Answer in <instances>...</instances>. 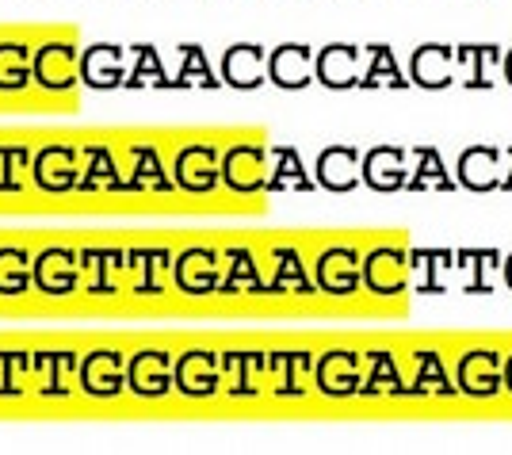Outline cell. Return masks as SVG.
<instances>
[{"label":"cell","mask_w":512,"mask_h":455,"mask_svg":"<svg viewBox=\"0 0 512 455\" xmlns=\"http://www.w3.org/2000/svg\"><path fill=\"white\" fill-rule=\"evenodd\" d=\"M27 169H31V153L23 146H0V192H20Z\"/></svg>","instance_id":"cell-44"},{"label":"cell","mask_w":512,"mask_h":455,"mask_svg":"<svg viewBox=\"0 0 512 455\" xmlns=\"http://www.w3.org/2000/svg\"><path fill=\"white\" fill-rule=\"evenodd\" d=\"M77 58L81 50L69 39H46L31 50V85L50 92V96H65L81 85L77 81Z\"/></svg>","instance_id":"cell-8"},{"label":"cell","mask_w":512,"mask_h":455,"mask_svg":"<svg viewBox=\"0 0 512 455\" xmlns=\"http://www.w3.org/2000/svg\"><path fill=\"white\" fill-rule=\"evenodd\" d=\"M398 398L402 402H448V398H459L448 360H444L440 348H413L409 352V360L402 364Z\"/></svg>","instance_id":"cell-1"},{"label":"cell","mask_w":512,"mask_h":455,"mask_svg":"<svg viewBox=\"0 0 512 455\" xmlns=\"http://www.w3.org/2000/svg\"><path fill=\"white\" fill-rule=\"evenodd\" d=\"M172 394L188 398V402H211L222 394V368H218V352L211 348H188L180 356H172Z\"/></svg>","instance_id":"cell-6"},{"label":"cell","mask_w":512,"mask_h":455,"mask_svg":"<svg viewBox=\"0 0 512 455\" xmlns=\"http://www.w3.org/2000/svg\"><path fill=\"white\" fill-rule=\"evenodd\" d=\"M363 50L352 43H329L314 54V81L329 92H348L360 85Z\"/></svg>","instance_id":"cell-23"},{"label":"cell","mask_w":512,"mask_h":455,"mask_svg":"<svg viewBox=\"0 0 512 455\" xmlns=\"http://www.w3.org/2000/svg\"><path fill=\"white\" fill-rule=\"evenodd\" d=\"M31 88V46L20 39H0V92Z\"/></svg>","instance_id":"cell-40"},{"label":"cell","mask_w":512,"mask_h":455,"mask_svg":"<svg viewBox=\"0 0 512 455\" xmlns=\"http://www.w3.org/2000/svg\"><path fill=\"white\" fill-rule=\"evenodd\" d=\"M218 280H222V249L192 245V249L172 257V283L180 295L211 299V295H218Z\"/></svg>","instance_id":"cell-11"},{"label":"cell","mask_w":512,"mask_h":455,"mask_svg":"<svg viewBox=\"0 0 512 455\" xmlns=\"http://www.w3.org/2000/svg\"><path fill=\"white\" fill-rule=\"evenodd\" d=\"M172 176L165 173V161L153 142H130L127 146V176H123V192H172Z\"/></svg>","instance_id":"cell-30"},{"label":"cell","mask_w":512,"mask_h":455,"mask_svg":"<svg viewBox=\"0 0 512 455\" xmlns=\"http://www.w3.org/2000/svg\"><path fill=\"white\" fill-rule=\"evenodd\" d=\"M222 85L237 88V92H253V88L268 85V50L256 43H234L222 54Z\"/></svg>","instance_id":"cell-32"},{"label":"cell","mask_w":512,"mask_h":455,"mask_svg":"<svg viewBox=\"0 0 512 455\" xmlns=\"http://www.w3.org/2000/svg\"><path fill=\"white\" fill-rule=\"evenodd\" d=\"M77 364L81 356L77 352H31V383H35V398L43 402H65L73 394L77 383Z\"/></svg>","instance_id":"cell-18"},{"label":"cell","mask_w":512,"mask_h":455,"mask_svg":"<svg viewBox=\"0 0 512 455\" xmlns=\"http://www.w3.org/2000/svg\"><path fill=\"white\" fill-rule=\"evenodd\" d=\"M222 368V394L234 402H256L268 390V352L260 348H230L218 352Z\"/></svg>","instance_id":"cell-4"},{"label":"cell","mask_w":512,"mask_h":455,"mask_svg":"<svg viewBox=\"0 0 512 455\" xmlns=\"http://www.w3.org/2000/svg\"><path fill=\"white\" fill-rule=\"evenodd\" d=\"M81 257V276L88 280V295L111 299L123 291L127 280V249H85Z\"/></svg>","instance_id":"cell-33"},{"label":"cell","mask_w":512,"mask_h":455,"mask_svg":"<svg viewBox=\"0 0 512 455\" xmlns=\"http://www.w3.org/2000/svg\"><path fill=\"white\" fill-rule=\"evenodd\" d=\"M455 276L467 295H493L501 283V253L497 249H455Z\"/></svg>","instance_id":"cell-34"},{"label":"cell","mask_w":512,"mask_h":455,"mask_svg":"<svg viewBox=\"0 0 512 455\" xmlns=\"http://www.w3.org/2000/svg\"><path fill=\"white\" fill-rule=\"evenodd\" d=\"M218 85H222V81L214 77L203 46H195V43L180 46V73H176V81H169V88H218Z\"/></svg>","instance_id":"cell-41"},{"label":"cell","mask_w":512,"mask_h":455,"mask_svg":"<svg viewBox=\"0 0 512 455\" xmlns=\"http://www.w3.org/2000/svg\"><path fill=\"white\" fill-rule=\"evenodd\" d=\"M77 390L96 402H111L127 394V356L119 348H96L77 364Z\"/></svg>","instance_id":"cell-10"},{"label":"cell","mask_w":512,"mask_h":455,"mask_svg":"<svg viewBox=\"0 0 512 455\" xmlns=\"http://www.w3.org/2000/svg\"><path fill=\"white\" fill-rule=\"evenodd\" d=\"M31 184L46 195H69L77 192V173H81V150L50 142L31 157Z\"/></svg>","instance_id":"cell-16"},{"label":"cell","mask_w":512,"mask_h":455,"mask_svg":"<svg viewBox=\"0 0 512 455\" xmlns=\"http://www.w3.org/2000/svg\"><path fill=\"white\" fill-rule=\"evenodd\" d=\"M218 161H222L218 146H211V142H188L172 157V184L188 195H211L222 184L218 180Z\"/></svg>","instance_id":"cell-15"},{"label":"cell","mask_w":512,"mask_h":455,"mask_svg":"<svg viewBox=\"0 0 512 455\" xmlns=\"http://www.w3.org/2000/svg\"><path fill=\"white\" fill-rule=\"evenodd\" d=\"M360 146L352 142H333L318 153V165H314V184L325 188L333 195H348L356 192L363 180H360Z\"/></svg>","instance_id":"cell-21"},{"label":"cell","mask_w":512,"mask_h":455,"mask_svg":"<svg viewBox=\"0 0 512 455\" xmlns=\"http://www.w3.org/2000/svg\"><path fill=\"white\" fill-rule=\"evenodd\" d=\"M406 188L409 192H455V173H448L444 165V153L440 146H413L409 150V173H406Z\"/></svg>","instance_id":"cell-35"},{"label":"cell","mask_w":512,"mask_h":455,"mask_svg":"<svg viewBox=\"0 0 512 455\" xmlns=\"http://www.w3.org/2000/svg\"><path fill=\"white\" fill-rule=\"evenodd\" d=\"M264 291L268 295H287V299H310V295H318L314 268H310V260L302 257L299 245H272Z\"/></svg>","instance_id":"cell-12"},{"label":"cell","mask_w":512,"mask_h":455,"mask_svg":"<svg viewBox=\"0 0 512 455\" xmlns=\"http://www.w3.org/2000/svg\"><path fill=\"white\" fill-rule=\"evenodd\" d=\"M501 368H505V356L497 348H467L459 356L455 371H451L459 398H470V402H493V398H501L505 394Z\"/></svg>","instance_id":"cell-3"},{"label":"cell","mask_w":512,"mask_h":455,"mask_svg":"<svg viewBox=\"0 0 512 455\" xmlns=\"http://www.w3.org/2000/svg\"><path fill=\"white\" fill-rule=\"evenodd\" d=\"M409 173V146H394V142H379L360 157V180L379 195L402 192Z\"/></svg>","instance_id":"cell-19"},{"label":"cell","mask_w":512,"mask_h":455,"mask_svg":"<svg viewBox=\"0 0 512 455\" xmlns=\"http://www.w3.org/2000/svg\"><path fill=\"white\" fill-rule=\"evenodd\" d=\"M501 73H505V85H512V50H505L501 58Z\"/></svg>","instance_id":"cell-48"},{"label":"cell","mask_w":512,"mask_h":455,"mask_svg":"<svg viewBox=\"0 0 512 455\" xmlns=\"http://www.w3.org/2000/svg\"><path fill=\"white\" fill-rule=\"evenodd\" d=\"M363 291L375 299H402L409 291V249L406 245H371L360 257Z\"/></svg>","instance_id":"cell-2"},{"label":"cell","mask_w":512,"mask_h":455,"mask_svg":"<svg viewBox=\"0 0 512 455\" xmlns=\"http://www.w3.org/2000/svg\"><path fill=\"white\" fill-rule=\"evenodd\" d=\"M501 46L493 43H463L455 46V85L463 88H486L497 85V73H501Z\"/></svg>","instance_id":"cell-31"},{"label":"cell","mask_w":512,"mask_h":455,"mask_svg":"<svg viewBox=\"0 0 512 455\" xmlns=\"http://www.w3.org/2000/svg\"><path fill=\"white\" fill-rule=\"evenodd\" d=\"M363 356V375H360V398L367 402H390L398 398L402 387V360L390 348H367Z\"/></svg>","instance_id":"cell-28"},{"label":"cell","mask_w":512,"mask_h":455,"mask_svg":"<svg viewBox=\"0 0 512 455\" xmlns=\"http://www.w3.org/2000/svg\"><path fill=\"white\" fill-rule=\"evenodd\" d=\"M31 291V253L23 245H0V299H20Z\"/></svg>","instance_id":"cell-39"},{"label":"cell","mask_w":512,"mask_h":455,"mask_svg":"<svg viewBox=\"0 0 512 455\" xmlns=\"http://www.w3.org/2000/svg\"><path fill=\"white\" fill-rule=\"evenodd\" d=\"M127 280L130 291L153 299V295H165V287L172 280V253L153 245V249H130L127 253Z\"/></svg>","instance_id":"cell-27"},{"label":"cell","mask_w":512,"mask_h":455,"mask_svg":"<svg viewBox=\"0 0 512 455\" xmlns=\"http://www.w3.org/2000/svg\"><path fill=\"white\" fill-rule=\"evenodd\" d=\"M276 402H302L314 394V352L310 348H276L268 352V390Z\"/></svg>","instance_id":"cell-5"},{"label":"cell","mask_w":512,"mask_h":455,"mask_svg":"<svg viewBox=\"0 0 512 455\" xmlns=\"http://www.w3.org/2000/svg\"><path fill=\"white\" fill-rule=\"evenodd\" d=\"M81 173H77V192H123V169L119 157L104 142H92L81 150Z\"/></svg>","instance_id":"cell-37"},{"label":"cell","mask_w":512,"mask_h":455,"mask_svg":"<svg viewBox=\"0 0 512 455\" xmlns=\"http://www.w3.org/2000/svg\"><path fill=\"white\" fill-rule=\"evenodd\" d=\"M501 188L512 192V146H501Z\"/></svg>","instance_id":"cell-45"},{"label":"cell","mask_w":512,"mask_h":455,"mask_svg":"<svg viewBox=\"0 0 512 455\" xmlns=\"http://www.w3.org/2000/svg\"><path fill=\"white\" fill-rule=\"evenodd\" d=\"M451 280H455V249H432V245L409 249V291L444 295Z\"/></svg>","instance_id":"cell-22"},{"label":"cell","mask_w":512,"mask_h":455,"mask_svg":"<svg viewBox=\"0 0 512 455\" xmlns=\"http://www.w3.org/2000/svg\"><path fill=\"white\" fill-rule=\"evenodd\" d=\"M501 283H505V287L512 291V253L505 260H501Z\"/></svg>","instance_id":"cell-47"},{"label":"cell","mask_w":512,"mask_h":455,"mask_svg":"<svg viewBox=\"0 0 512 455\" xmlns=\"http://www.w3.org/2000/svg\"><path fill=\"white\" fill-rule=\"evenodd\" d=\"M501 383H505V394L512 398V352H505V368H501Z\"/></svg>","instance_id":"cell-46"},{"label":"cell","mask_w":512,"mask_h":455,"mask_svg":"<svg viewBox=\"0 0 512 455\" xmlns=\"http://www.w3.org/2000/svg\"><path fill=\"white\" fill-rule=\"evenodd\" d=\"M218 180L234 195H260L268 180V150L260 142H234L230 150H222Z\"/></svg>","instance_id":"cell-14"},{"label":"cell","mask_w":512,"mask_h":455,"mask_svg":"<svg viewBox=\"0 0 512 455\" xmlns=\"http://www.w3.org/2000/svg\"><path fill=\"white\" fill-rule=\"evenodd\" d=\"M134 50V65L127 69V88H169V77H165V65H161V54L153 46L138 43L130 46Z\"/></svg>","instance_id":"cell-42"},{"label":"cell","mask_w":512,"mask_h":455,"mask_svg":"<svg viewBox=\"0 0 512 455\" xmlns=\"http://www.w3.org/2000/svg\"><path fill=\"white\" fill-rule=\"evenodd\" d=\"M455 184L478 195L501 188V146L497 142H474L470 150L459 153Z\"/></svg>","instance_id":"cell-25"},{"label":"cell","mask_w":512,"mask_h":455,"mask_svg":"<svg viewBox=\"0 0 512 455\" xmlns=\"http://www.w3.org/2000/svg\"><path fill=\"white\" fill-rule=\"evenodd\" d=\"M360 257L363 253L356 245H325L318 260L310 264L321 295H329V299H356L363 291Z\"/></svg>","instance_id":"cell-9"},{"label":"cell","mask_w":512,"mask_h":455,"mask_svg":"<svg viewBox=\"0 0 512 455\" xmlns=\"http://www.w3.org/2000/svg\"><path fill=\"white\" fill-rule=\"evenodd\" d=\"M314 173H306L302 157L295 146H268V180H264V192H314Z\"/></svg>","instance_id":"cell-36"},{"label":"cell","mask_w":512,"mask_h":455,"mask_svg":"<svg viewBox=\"0 0 512 455\" xmlns=\"http://www.w3.org/2000/svg\"><path fill=\"white\" fill-rule=\"evenodd\" d=\"M31 287L46 299H73L81 287V257L62 245L43 249L31 260Z\"/></svg>","instance_id":"cell-13"},{"label":"cell","mask_w":512,"mask_h":455,"mask_svg":"<svg viewBox=\"0 0 512 455\" xmlns=\"http://www.w3.org/2000/svg\"><path fill=\"white\" fill-rule=\"evenodd\" d=\"M363 356L360 348H325L314 356V390L329 402H352L360 398Z\"/></svg>","instance_id":"cell-7"},{"label":"cell","mask_w":512,"mask_h":455,"mask_svg":"<svg viewBox=\"0 0 512 455\" xmlns=\"http://www.w3.org/2000/svg\"><path fill=\"white\" fill-rule=\"evenodd\" d=\"M77 81L92 92H111L127 81V54L115 43H92L77 58Z\"/></svg>","instance_id":"cell-20"},{"label":"cell","mask_w":512,"mask_h":455,"mask_svg":"<svg viewBox=\"0 0 512 455\" xmlns=\"http://www.w3.org/2000/svg\"><path fill=\"white\" fill-rule=\"evenodd\" d=\"M409 85L425 92H444L455 85V46L421 43L409 54Z\"/></svg>","instance_id":"cell-24"},{"label":"cell","mask_w":512,"mask_h":455,"mask_svg":"<svg viewBox=\"0 0 512 455\" xmlns=\"http://www.w3.org/2000/svg\"><path fill=\"white\" fill-rule=\"evenodd\" d=\"M127 394L142 402H161L172 394V352L142 348L127 356Z\"/></svg>","instance_id":"cell-17"},{"label":"cell","mask_w":512,"mask_h":455,"mask_svg":"<svg viewBox=\"0 0 512 455\" xmlns=\"http://www.w3.org/2000/svg\"><path fill=\"white\" fill-rule=\"evenodd\" d=\"M356 88H409V81L402 77L398 62H394V50L386 43L363 46V69Z\"/></svg>","instance_id":"cell-38"},{"label":"cell","mask_w":512,"mask_h":455,"mask_svg":"<svg viewBox=\"0 0 512 455\" xmlns=\"http://www.w3.org/2000/svg\"><path fill=\"white\" fill-rule=\"evenodd\" d=\"M218 295H230V299H241V295H268V291H264V268H260V260H256L253 249H245V245L222 249Z\"/></svg>","instance_id":"cell-29"},{"label":"cell","mask_w":512,"mask_h":455,"mask_svg":"<svg viewBox=\"0 0 512 455\" xmlns=\"http://www.w3.org/2000/svg\"><path fill=\"white\" fill-rule=\"evenodd\" d=\"M31 390V352H0V398H23Z\"/></svg>","instance_id":"cell-43"},{"label":"cell","mask_w":512,"mask_h":455,"mask_svg":"<svg viewBox=\"0 0 512 455\" xmlns=\"http://www.w3.org/2000/svg\"><path fill=\"white\" fill-rule=\"evenodd\" d=\"M268 81L283 92H302L314 85V50L306 43H279L268 50Z\"/></svg>","instance_id":"cell-26"}]
</instances>
